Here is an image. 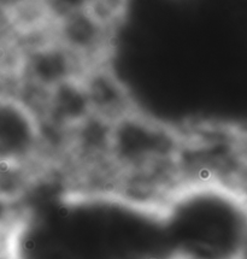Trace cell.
Returning a JSON list of instances; mask_svg holds the SVG:
<instances>
[{"label": "cell", "instance_id": "obj_5", "mask_svg": "<svg viewBox=\"0 0 247 259\" xmlns=\"http://www.w3.org/2000/svg\"><path fill=\"white\" fill-rule=\"evenodd\" d=\"M81 77L92 113L113 122L132 111L126 88L111 71L93 66L85 70Z\"/></svg>", "mask_w": 247, "mask_h": 259}, {"label": "cell", "instance_id": "obj_8", "mask_svg": "<svg viewBox=\"0 0 247 259\" xmlns=\"http://www.w3.org/2000/svg\"><path fill=\"white\" fill-rule=\"evenodd\" d=\"M31 2H34V0H0V9L5 11L15 12L22 6L29 4Z\"/></svg>", "mask_w": 247, "mask_h": 259}, {"label": "cell", "instance_id": "obj_4", "mask_svg": "<svg viewBox=\"0 0 247 259\" xmlns=\"http://www.w3.org/2000/svg\"><path fill=\"white\" fill-rule=\"evenodd\" d=\"M111 30L87 9L59 16L53 24L55 39L85 63L105 51Z\"/></svg>", "mask_w": 247, "mask_h": 259}, {"label": "cell", "instance_id": "obj_1", "mask_svg": "<svg viewBox=\"0 0 247 259\" xmlns=\"http://www.w3.org/2000/svg\"><path fill=\"white\" fill-rule=\"evenodd\" d=\"M175 145L172 129L133 110L112 122L110 152L128 156L125 162L132 168L153 166L166 156H173Z\"/></svg>", "mask_w": 247, "mask_h": 259}, {"label": "cell", "instance_id": "obj_2", "mask_svg": "<svg viewBox=\"0 0 247 259\" xmlns=\"http://www.w3.org/2000/svg\"><path fill=\"white\" fill-rule=\"evenodd\" d=\"M43 140L40 117L21 99L0 98V162L22 164Z\"/></svg>", "mask_w": 247, "mask_h": 259}, {"label": "cell", "instance_id": "obj_6", "mask_svg": "<svg viewBox=\"0 0 247 259\" xmlns=\"http://www.w3.org/2000/svg\"><path fill=\"white\" fill-rule=\"evenodd\" d=\"M126 8L127 0H96L87 10L104 26L112 29L122 20Z\"/></svg>", "mask_w": 247, "mask_h": 259}, {"label": "cell", "instance_id": "obj_7", "mask_svg": "<svg viewBox=\"0 0 247 259\" xmlns=\"http://www.w3.org/2000/svg\"><path fill=\"white\" fill-rule=\"evenodd\" d=\"M94 2L96 0H46L50 10L56 18L68 12L88 9Z\"/></svg>", "mask_w": 247, "mask_h": 259}, {"label": "cell", "instance_id": "obj_3", "mask_svg": "<svg viewBox=\"0 0 247 259\" xmlns=\"http://www.w3.org/2000/svg\"><path fill=\"white\" fill-rule=\"evenodd\" d=\"M84 63L53 37L31 46L25 57V71L31 83L51 90L63 81L82 76Z\"/></svg>", "mask_w": 247, "mask_h": 259}, {"label": "cell", "instance_id": "obj_9", "mask_svg": "<svg viewBox=\"0 0 247 259\" xmlns=\"http://www.w3.org/2000/svg\"><path fill=\"white\" fill-rule=\"evenodd\" d=\"M3 213H4V206H3L2 200H0V219L3 217Z\"/></svg>", "mask_w": 247, "mask_h": 259}]
</instances>
